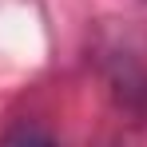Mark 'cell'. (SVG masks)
Wrapping results in <instances>:
<instances>
[{
    "instance_id": "cell-1",
    "label": "cell",
    "mask_w": 147,
    "mask_h": 147,
    "mask_svg": "<svg viewBox=\"0 0 147 147\" xmlns=\"http://www.w3.org/2000/svg\"><path fill=\"white\" fill-rule=\"evenodd\" d=\"M16 147H52V143L44 139V135H24V139H20Z\"/></svg>"
}]
</instances>
